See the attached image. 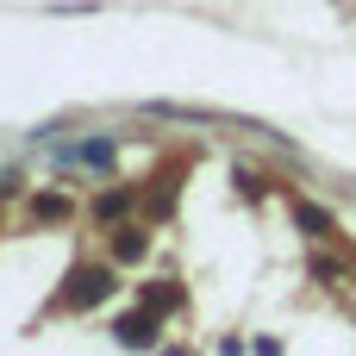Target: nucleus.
<instances>
[{"label": "nucleus", "instance_id": "1", "mask_svg": "<svg viewBox=\"0 0 356 356\" xmlns=\"http://www.w3.org/2000/svg\"><path fill=\"white\" fill-rule=\"evenodd\" d=\"M113 294V275L106 269H75V288H69V307H94Z\"/></svg>", "mask_w": 356, "mask_h": 356}, {"label": "nucleus", "instance_id": "2", "mask_svg": "<svg viewBox=\"0 0 356 356\" xmlns=\"http://www.w3.org/2000/svg\"><path fill=\"white\" fill-rule=\"evenodd\" d=\"M69 163H88V169H106V163H113V144H106V138H88V144H75V150H69Z\"/></svg>", "mask_w": 356, "mask_h": 356}, {"label": "nucleus", "instance_id": "3", "mask_svg": "<svg viewBox=\"0 0 356 356\" xmlns=\"http://www.w3.org/2000/svg\"><path fill=\"white\" fill-rule=\"evenodd\" d=\"M150 338H156V325H150L144 313H131V319H119V344H138V350H144Z\"/></svg>", "mask_w": 356, "mask_h": 356}]
</instances>
